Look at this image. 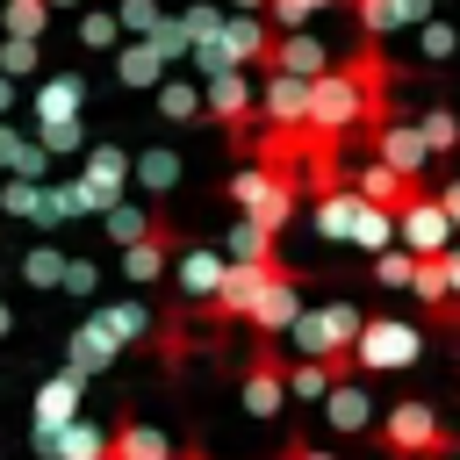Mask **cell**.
Segmentation results:
<instances>
[{"label":"cell","mask_w":460,"mask_h":460,"mask_svg":"<svg viewBox=\"0 0 460 460\" xmlns=\"http://www.w3.org/2000/svg\"><path fill=\"white\" fill-rule=\"evenodd\" d=\"M367 438H374L381 460H460V431H453V424L438 417V402H424V395L388 402V410L367 424Z\"/></svg>","instance_id":"obj_1"},{"label":"cell","mask_w":460,"mask_h":460,"mask_svg":"<svg viewBox=\"0 0 460 460\" xmlns=\"http://www.w3.org/2000/svg\"><path fill=\"white\" fill-rule=\"evenodd\" d=\"M381 115H388V93L359 86L345 65H323V72L309 79V115H302V129H309V137H331V144H345L352 129H374Z\"/></svg>","instance_id":"obj_2"},{"label":"cell","mask_w":460,"mask_h":460,"mask_svg":"<svg viewBox=\"0 0 460 460\" xmlns=\"http://www.w3.org/2000/svg\"><path fill=\"white\" fill-rule=\"evenodd\" d=\"M223 201H230L244 223H259V230H273V237H280V230L295 223V208H302V187H295L288 172H273V165H259V158H252V165H237V172L223 180Z\"/></svg>","instance_id":"obj_3"},{"label":"cell","mask_w":460,"mask_h":460,"mask_svg":"<svg viewBox=\"0 0 460 460\" xmlns=\"http://www.w3.org/2000/svg\"><path fill=\"white\" fill-rule=\"evenodd\" d=\"M316 237H331V244H352V252H381V244H395V216L388 208H374V201H359L352 187H331V194H316Z\"/></svg>","instance_id":"obj_4"},{"label":"cell","mask_w":460,"mask_h":460,"mask_svg":"<svg viewBox=\"0 0 460 460\" xmlns=\"http://www.w3.org/2000/svg\"><path fill=\"white\" fill-rule=\"evenodd\" d=\"M352 331H359V309L345 302V295H331V302H302V316L288 323V345H295V359H331L338 374H352Z\"/></svg>","instance_id":"obj_5"},{"label":"cell","mask_w":460,"mask_h":460,"mask_svg":"<svg viewBox=\"0 0 460 460\" xmlns=\"http://www.w3.org/2000/svg\"><path fill=\"white\" fill-rule=\"evenodd\" d=\"M417 359H424V323L359 316V331H352V374H402Z\"/></svg>","instance_id":"obj_6"},{"label":"cell","mask_w":460,"mask_h":460,"mask_svg":"<svg viewBox=\"0 0 460 460\" xmlns=\"http://www.w3.org/2000/svg\"><path fill=\"white\" fill-rule=\"evenodd\" d=\"M302 288H309V273H302V266H288V259H273V273L259 280V295H252L244 323H252L259 338H288V323L302 316Z\"/></svg>","instance_id":"obj_7"},{"label":"cell","mask_w":460,"mask_h":460,"mask_svg":"<svg viewBox=\"0 0 460 460\" xmlns=\"http://www.w3.org/2000/svg\"><path fill=\"white\" fill-rule=\"evenodd\" d=\"M237 402H244L252 417H280V402H288V359H280L273 338H259V345L244 352V367H237Z\"/></svg>","instance_id":"obj_8"},{"label":"cell","mask_w":460,"mask_h":460,"mask_svg":"<svg viewBox=\"0 0 460 460\" xmlns=\"http://www.w3.org/2000/svg\"><path fill=\"white\" fill-rule=\"evenodd\" d=\"M395 237H402V252H410V259H431V252H446V244H453V223H446V208L431 201V187H417V194L395 208Z\"/></svg>","instance_id":"obj_9"},{"label":"cell","mask_w":460,"mask_h":460,"mask_svg":"<svg viewBox=\"0 0 460 460\" xmlns=\"http://www.w3.org/2000/svg\"><path fill=\"white\" fill-rule=\"evenodd\" d=\"M201 115H208L216 129H230V137H244V129H252V115H259V101H252V86L237 79V65H216V72H208V93H201Z\"/></svg>","instance_id":"obj_10"},{"label":"cell","mask_w":460,"mask_h":460,"mask_svg":"<svg viewBox=\"0 0 460 460\" xmlns=\"http://www.w3.org/2000/svg\"><path fill=\"white\" fill-rule=\"evenodd\" d=\"M367 137H374V158H381V165H395V172H410V180H424V165H431V151H424V137H417V122H388V115H381V122H374Z\"/></svg>","instance_id":"obj_11"},{"label":"cell","mask_w":460,"mask_h":460,"mask_svg":"<svg viewBox=\"0 0 460 460\" xmlns=\"http://www.w3.org/2000/svg\"><path fill=\"white\" fill-rule=\"evenodd\" d=\"M172 259H180V266H172L180 302H194V309H201V302L216 295V280H223V252H216V244H180Z\"/></svg>","instance_id":"obj_12"},{"label":"cell","mask_w":460,"mask_h":460,"mask_svg":"<svg viewBox=\"0 0 460 460\" xmlns=\"http://www.w3.org/2000/svg\"><path fill=\"white\" fill-rule=\"evenodd\" d=\"M259 115H266V129H302V115H309V79H295V72H266Z\"/></svg>","instance_id":"obj_13"},{"label":"cell","mask_w":460,"mask_h":460,"mask_svg":"<svg viewBox=\"0 0 460 460\" xmlns=\"http://www.w3.org/2000/svg\"><path fill=\"white\" fill-rule=\"evenodd\" d=\"M345 187H352L359 201H374V208H388V216H395V208H402V201H410L424 180H410V172H395V165H381V158H374V165L345 172Z\"/></svg>","instance_id":"obj_14"},{"label":"cell","mask_w":460,"mask_h":460,"mask_svg":"<svg viewBox=\"0 0 460 460\" xmlns=\"http://www.w3.org/2000/svg\"><path fill=\"white\" fill-rule=\"evenodd\" d=\"M79 395H86V381L58 367L50 381H36V402H29V424H36V431H58L65 417H79Z\"/></svg>","instance_id":"obj_15"},{"label":"cell","mask_w":460,"mask_h":460,"mask_svg":"<svg viewBox=\"0 0 460 460\" xmlns=\"http://www.w3.org/2000/svg\"><path fill=\"white\" fill-rule=\"evenodd\" d=\"M323 424L331 431H345V438H367V424H374V395L345 374V381H331L323 388Z\"/></svg>","instance_id":"obj_16"},{"label":"cell","mask_w":460,"mask_h":460,"mask_svg":"<svg viewBox=\"0 0 460 460\" xmlns=\"http://www.w3.org/2000/svg\"><path fill=\"white\" fill-rule=\"evenodd\" d=\"M122 180H129V151H122V144H93V151H86V172H79V187L93 194V208L122 201Z\"/></svg>","instance_id":"obj_17"},{"label":"cell","mask_w":460,"mask_h":460,"mask_svg":"<svg viewBox=\"0 0 460 460\" xmlns=\"http://www.w3.org/2000/svg\"><path fill=\"white\" fill-rule=\"evenodd\" d=\"M101 446H108V431L86 424V417H65L58 431H36V453L43 460H101Z\"/></svg>","instance_id":"obj_18"},{"label":"cell","mask_w":460,"mask_h":460,"mask_svg":"<svg viewBox=\"0 0 460 460\" xmlns=\"http://www.w3.org/2000/svg\"><path fill=\"white\" fill-rule=\"evenodd\" d=\"M165 453H172V438L158 424H144V417H115V431L101 446V460H165Z\"/></svg>","instance_id":"obj_19"},{"label":"cell","mask_w":460,"mask_h":460,"mask_svg":"<svg viewBox=\"0 0 460 460\" xmlns=\"http://www.w3.org/2000/svg\"><path fill=\"white\" fill-rule=\"evenodd\" d=\"M115 352H122V345H115L101 323H79V331H72V345H65V374H79V381H86V374L115 367Z\"/></svg>","instance_id":"obj_20"},{"label":"cell","mask_w":460,"mask_h":460,"mask_svg":"<svg viewBox=\"0 0 460 460\" xmlns=\"http://www.w3.org/2000/svg\"><path fill=\"white\" fill-rule=\"evenodd\" d=\"M331 381H345L331 359H288V395H295V402H323Z\"/></svg>","instance_id":"obj_21"},{"label":"cell","mask_w":460,"mask_h":460,"mask_svg":"<svg viewBox=\"0 0 460 460\" xmlns=\"http://www.w3.org/2000/svg\"><path fill=\"white\" fill-rule=\"evenodd\" d=\"M417 137H424L431 158H453V151H460V115H453V108H424V115H417Z\"/></svg>","instance_id":"obj_22"},{"label":"cell","mask_w":460,"mask_h":460,"mask_svg":"<svg viewBox=\"0 0 460 460\" xmlns=\"http://www.w3.org/2000/svg\"><path fill=\"white\" fill-rule=\"evenodd\" d=\"M22 280L29 288H58L65 280V244H29L22 252Z\"/></svg>","instance_id":"obj_23"},{"label":"cell","mask_w":460,"mask_h":460,"mask_svg":"<svg viewBox=\"0 0 460 460\" xmlns=\"http://www.w3.org/2000/svg\"><path fill=\"white\" fill-rule=\"evenodd\" d=\"M93 323H101L115 345H129V338H144V331H151V316H144L137 302H108V309H93Z\"/></svg>","instance_id":"obj_24"},{"label":"cell","mask_w":460,"mask_h":460,"mask_svg":"<svg viewBox=\"0 0 460 460\" xmlns=\"http://www.w3.org/2000/svg\"><path fill=\"white\" fill-rule=\"evenodd\" d=\"M101 230H108V244H137V237L151 230V216L129 208V201H108V208H101Z\"/></svg>","instance_id":"obj_25"},{"label":"cell","mask_w":460,"mask_h":460,"mask_svg":"<svg viewBox=\"0 0 460 460\" xmlns=\"http://www.w3.org/2000/svg\"><path fill=\"white\" fill-rule=\"evenodd\" d=\"M273 252H280V237L237 216V230H230V244H223V259H273Z\"/></svg>","instance_id":"obj_26"},{"label":"cell","mask_w":460,"mask_h":460,"mask_svg":"<svg viewBox=\"0 0 460 460\" xmlns=\"http://www.w3.org/2000/svg\"><path fill=\"white\" fill-rule=\"evenodd\" d=\"M0 208H7V216H22V223H50V208H43V187H36V180H7V187H0Z\"/></svg>","instance_id":"obj_27"},{"label":"cell","mask_w":460,"mask_h":460,"mask_svg":"<svg viewBox=\"0 0 460 460\" xmlns=\"http://www.w3.org/2000/svg\"><path fill=\"white\" fill-rule=\"evenodd\" d=\"M0 22H7V36H29V43H36V36H43V22H50V7H43V0H7V7H0Z\"/></svg>","instance_id":"obj_28"},{"label":"cell","mask_w":460,"mask_h":460,"mask_svg":"<svg viewBox=\"0 0 460 460\" xmlns=\"http://www.w3.org/2000/svg\"><path fill=\"white\" fill-rule=\"evenodd\" d=\"M158 65H165V50H158V43H129V50H122V79H129V86H151V79H158Z\"/></svg>","instance_id":"obj_29"},{"label":"cell","mask_w":460,"mask_h":460,"mask_svg":"<svg viewBox=\"0 0 460 460\" xmlns=\"http://www.w3.org/2000/svg\"><path fill=\"white\" fill-rule=\"evenodd\" d=\"M137 172H144V187H151V194H165V187L180 180V158H172V151H144V158H137Z\"/></svg>","instance_id":"obj_30"},{"label":"cell","mask_w":460,"mask_h":460,"mask_svg":"<svg viewBox=\"0 0 460 460\" xmlns=\"http://www.w3.org/2000/svg\"><path fill=\"white\" fill-rule=\"evenodd\" d=\"M331 0H266V14H273V29H302L309 14H323Z\"/></svg>","instance_id":"obj_31"},{"label":"cell","mask_w":460,"mask_h":460,"mask_svg":"<svg viewBox=\"0 0 460 460\" xmlns=\"http://www.w3.org/2000/svg\"><path fill=\"white\" fill-rule=\"evenodd\" d=\"M158 108H165L172 122H194V115H201V93H187V86H158Z\"/></svg>","instance_id":"obj_32"},{"label":"cell","mask_w":460,"mask_h":460,"mask_svg":"<svg viewBox=\"0 0 460 460\" xmlns=\"http://www.w3.org/2000/svg\"><path fill=\"white\" fill-rule=\"evenodd\" d=\"M0 72H36V43L29 36H7L0 43Z\"/></svg>","instance_id":"obj_33"},{"label":"cell","mask_w":460,"mask_h":460,"mask_svg":"<svg viewBox=\"0 0 460 460\" xmlns=\"http://www.w3.org/2000/svg\"><path fill=\"white\" fill-rule=\"evenodd\" d=\"M431 201L446 208V223H453V237H460V172H453L446 187H431Z\"/></svg>","instance_id":"obj_34"},{"label":"cell","mask_w":460,"mask_h":460,"mask_svg":"<svg viewBox=\"0 0 460 460\" xmlns=\"http://www.w3.org/2000/svg\"><path fill=\"white\" fill-rule=\"evenodd\" d=\"M424 50L446 58V50H453V22H431V14H424Z\"/></svg>","instance_id":"obj_35"},{"label":"cell","mask_w":460,"mask_h":460,"mask_svg":"<svg viewBox=\"0 0 460 460\" xmlns=\"http://www.w3.org/2000/svg\"><path fill=\"white\" fill-rule=\"evenodd\" d=\"M79 36H86L93 50H101V43H115V14H86V29H79Z\"/></svg>","instance_id":"obj_36"},{"label":"cell","mask_w":460,"mask_h":460,"mask_svg":"<svg viewBox=\"0 0 460 460\" xmlns=\"http://www.w3.org/2000/svg\"><path fill=\"white\" fill-rule=\"evenodd\" d=\"M273 460H338V453H323V446H309V438H288Z\"/></svg>","instance_id":"obj_37"},{"label":"cell","mask_w":460,"mask_h":460,"mask_svg":"<svg viewBox=\"0 0 460 460\" xmlns=\"http://www.w3.org/2000/svg\"><path fill=\"white\" fill-rule=\"evenodd\" d=\"M438 259H446V288H453V295H460V237H453V244H446V252H438Z\"/></svg>","instance_id":"obj_38"},{"label":"cell","mask_w":460,"mask_h":460,"mask_svg":"<svg viewBox=\"0 0 460 460\" xmlns=\"http://www.w3.org/2000/svg\"><path fill=\"white\" fill-rule=\"evenodd\" d=\"M230 7H237V14H259V7H266V0H230Z\"/></svg>","instance_id":"obj_39"},{"label":"cell","mask_w":460,"mask_h":460,"mask_svg":"<svg viewBox=\"0 0 460 460\" xmlns=\"http://www.w3.org/2000/svg\"><path fill=\"white\" fill-rule=\"evenodd\" d=\"M7 331H14V309H7V302H0V338H7Z\"/></svg>","instance_id":"obj_40"},{"label":"cell","mask_w":460,"mask_h":460,"mask_svg":"<svg viewBox=\"0 0 460 460\" xmlns=\"http://www.w3.org/2000/svg\"><path fill=\"white\" fill-rule=\"evenodd\" d=\"M43 7H72V0H43Z\"/></svg>","instance_id":"obj_41"},{"label":"cell","mask_w":460,"mask_h":460,"mask_svg":"<svg viewBox=\"0 0 460 460\" xmlns=\"http://www.w3.org/2000/svg\"><path fill=\"white\" fill-rule=\"evenodd\" d=\"M165 460H172V453H165Z\"/></svg>","instance_id":"obj_42"}]
</instances>
